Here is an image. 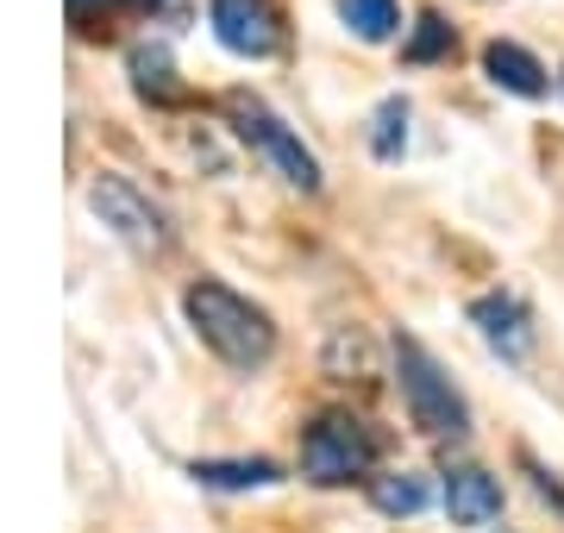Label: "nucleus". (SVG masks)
<instances>
[{"mask_svg":"<svg viewBox=\"0 0 564 533\" xmlns=\"http://www.w3.org/2000/svg\"><path fill=\"white\" fill-rule=\"evenodd\" d=\"M226 120H232V132H239L245 144H258L263 157L282 170V183L307 188V195L321 188V157H314V151H307V144L258 101V95H226Z\"/></svg>","mask_w":564,"mask_h":533,"instance_id":"obj_4","label":"nucleus"},{"mask_svg":"<svg viewBox=\"0 0 564 533\" xmlns=\"http://www.w3.org/2000/svg\"><path fill=\"white\" fill-rule=\"evenodd\" d=\"M452 51V25L440 20V13H421V25H414V39H408V63H433Z\"/></svg>","mask_w":564,"mask_h":533,"instance_id":"obj_15","label":"nucleus"},{"mask_svg":"<svg viewBox=\"0 0 564 533\" xmlns=\"http://www.w3.org/2000/svg\"><path fill=\"white\" fill-rule=\"evenodd\" d=\"M333 7H339L345 32H358L364 44H389L395 25H402V7L395 0H333Z\"/></svg>","mask_w":564,"mask_h":533,"instance_id":"obj_11","label":"nucleus"},{"mask_svg":"<svg viewBox=\"0 0 564 533\" xmlns=\"http://www.w3.org/2000/svg\"><path fill=\"white\" fill-rule=\"evenodd\" d=\"M207 25L232 57H270L276 51V13L263 0H207Z\"/></svg>","mask_w":564,"mask_h":533,"instance_id":"obj_6","label":"nucleus"},{"mask_svg":"<svg viewBox=\"0 0 564 533\" xmlns=\"http://www.w3.org/2000/svg\"><path fill=\"white\" fill-rule=\"evenodd\" d=\"M182 314H188V327L202 333L207 351H220L226 365H239V370L270 365V351H276L270 314H263L258 302H245L239 289L214 283V276H202V283L182 289Z\"/></svg>","mask_w":564,"mask_h":533,"instance_id":"obj_1","label":"nucleus"},{"mask_svg":"<svg viewBox=\"0 0 564 533\" xmlns=\"http://www.w3.org/2000/svg\"><path fill=\"white\" fill-rule=\"evenodd\" d=\"M88 207H95L101 226H113L132 251H163L170 246V220H163V207L151 202L132 176H113V170L95 176V183H88Z\"/></svg>","mask_w":564,"mask_h":533,"instance_id":"obj_5","label":"nucleus"},{"mask_svg":"<svg viewBox=\"0 0 564 533\" xmlns=\"http://www.w3.org/2000/svg\"><path fill=\"white\" fill-rule=\"evenodd\" d=\"M484 69H489V83L508 88V95H521V101H533V95H545V63L527 51V44L514 39H496L484 51Z\"/></svg>","mask_w":564,"mask_h":533,"instance_id":"obj_9","label":"nucleus"},{"mask_svg":"<svg viewBox=\"0 0 564 533\" xmlns=\"http://www.w3.org/2000/svg\"><path fill=\"white\" fill-rule=\"evenodd\" d=\"M188 477L207 483V490H270V483H282L270 458H195Z\"/></svg>","mask_w":564,"mask_h":533,"instance_id":"obj_10","label":"nucleus"},{"mask_svg":"<svg viewBox=\"0 0 564 533\" xmlns=\"http://www.w3.org/2000/svg\"><path fill=\"white\" fill-rule=\"evenodd\" d=\"M126 7H158V0H126Z\"/></svg>","mask_w":564,"mask_h":533,"instance_id":"obj_17","label":"nucleus"},{"mask_svg":"<svg viewBox=\"0 0 564 533\" xmlns=\"http://www.w3.org/2000/svg\"><path fill=\"white\" fill-rule=\"evenodd\" d=\"M395 383H402V402H408V414H414L421 433H433V439H464L470 433V402H464V390L440 370V358L421 339H408V333H395Z\"/></svg>","mask_w":564,"mask_h":533,"instance_id":"obj_2","label":"nucleus"},{"mask_svg":"<svg viewBox=\"0 0 564 533\" xmlns=\"http://www.w3.org/2000/svg\"><path fill=\"white\" fill-rule=\"evenodd\" d=\"M445 514H452V527H489L502 514V483L477 465H452L445 471Z\"/></svg>","mask_w":564,"mask_h":533,"instance_id":"obj_8","label":"nucleus"},{"mask_svg":"<svg viewBox=\"0 0 564 533\" xmlns=\"http://www.w3.org/2000/svg\"><path fill=\"white\" fill-rule=\"evenodd\" d=\"M470 320H477V333H484V346L496 351V358H508V365H521V358H527V346H533L527 308L514 302V295H502V289H489V295H477V302H470Z\"/></svg>","mask_w":564,"mask_h":533,"instance_id":"obj_7","label":"nucleus"},{"mask_svg":"<svg viewBox=\"0 0 564 533\" xmlns=\"http://www.w3.org/2000/svg\"><path fill=\"white\" fill-rule=\"evenodd\" d=\"M377 465V439L358 414H321L314 427L302 433V477L307 483H351Z\"/></svg>","mask_w":564,"mask_h":533,"instance_id":"obj_3","label":"nucleus"},{"mask_svg":"<svg viewBox=\"0 0 564 533\" xmlns=\"http://www.w3.org/2000/svg\"><path fill=\"white\" fill-rule=\"evenodd\" d=\"M521 465H527V477H533V490H540L552 509H564V483H558V477L545 471V465H533V458H521Z\"/></svg>","mask_w":564,"mask_h":533,"instance_id":"obj_16","label":"nucleus"},{"mask_svg":"<svg viewBox=\"0 0 564 533\" xmlns=\"http://www.w3.org/2000/svg\"><path fill=\"white\" fill-rule=\"evenodd\" d=\"M558 95H564V69H558Z\"/></svg>","mask_w":564,"mask_h":533,"instance_id":"obj_18","label":"nucleus"},{"mask_svg":"<svg viewBox=\"0 0 564 533\" xmlns=\"http://www.w3.org/2000/svg\"><path fill=\"white\" fill-rule=\"evenodd\" d=\"M132 83H139V95H151V101H170V95H176V83H170V51H163V44H139V51H132Z\"/></svg>","mask_w":564,"mask_h":533,"instance_id":"obj_14","label":"nucleus"},{"mask_svg":"<svg viewBox=\"0 0 564 533\" xmlns=\"http://www.w3.org/2000/svg\"><path fill=\"white\" fill-rule=\"evenodd\" d=\"M370 502H377L383 514H421L426 509V477H414V471L377 477V483H370Z\"/></svg>","mask_w":564,"mask_h":533,"instance_id":"obj_13","label":"nucleus"},{"mask_svg":"<svg viewBox=\"0 0 564 533\" xmlns=\"http://www.w3.org/2000/svg\"><path fill=\"white\" fill-rule=\"evenodd\" d=\"M370 151H377L383 164H395L408 151V101L402 95H389V101L370 113Z\"/></svg>","mask_w":564,"mask_h":533,"instance_id":"obj_12","label":"nucleus"}]
</instances>
